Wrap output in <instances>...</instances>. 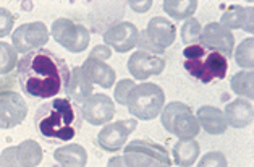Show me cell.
Masks as SVG:
<instances>
[{
    "label": "cell",
    "instance_id": "d4e9b609",
    "mask_svg": "<svg viewBox=\"0 0 254 167\" xmlns=\"http://www.w3.org/2000/svg\"><path fill=\"white\" fill-rule=\"evenodd\" d=\"M230 88L235 94L246 97L248 101H253L254 97V73L253 70H243L235 73L230 80Z\"/></svg>",
    "mask_w": 254,
    "mask_h": 167
},
{
    "label": "cell",
    "instance_id": "277c9868",
    "mask_svg": "<svg viewBox=\"0 0 254 167\" xmlns=\"http://www.w3.org/2000/svg\"><path fill=\"white\" fill-rule=\"evenodd\" d=\"M165 104V94L160 86L154 83L136 84L127 99L128 112L136 120H154L160 115Z\"/></svg>",
    "mask_w": 254,
    "mask_h": 167
},
{
    "label": "cell",
    "instance_id": "e0dca14e",
    "mask_svg": "<svg viewBox=\"0 0 254 167\" xmlns=\"http://www.w3.org/2000/svg\"><path fill=\"white\" fill-rule=\"evenodd\" d=\"M224 117L227 125L233 128H246L250 127L254 120V109L251 101L243 97L233 99L225 106Z\"/></svg>",
    "mask_w": 254,
    "mask_h": 167
},
{
    "label": "cell",
    "instance_id": "5bb4252c",
    "mask_svg": "<svg viewBox=\"0 0 254 167\" xmlns=\"http://www.w3.org/2000/svg\"><path fill=\"white\" fill-rule=\"evenodd\" d=\"M165 69V60L159 55H152L147 52L136 51L131 54V57L128 59V72L131 73V77L139 82L160 75Z\"/></svg>",
    "mask_w": 254,
    "mask_h": 167
},
{
    "label": "cell",
    "instance_id": "f546056e",
    "mask_svg": "<svg viewBox=\"0 0 254 167\" xmlns=\"http://www.w3.org/2000/svg\"><path fill=\"white\" fill-rule=\"evenodd\" d=\"M134 82L133 80H120L119 83H117L115 89H114V96H115V101L120 104V106H127V99L129 96V92L134 88Z\"/></svg>",
    "mask_w": 254,
    "mask_h": 167
},
{
    "label": "cell",
    "instance_id": "2e32d148",
    "mask_svg": "<svg viewBox=\"0 0 254 167\" xmlns=\"http://www.w3.org/2000/svg\"><path fill=\"white\" fill-rule=\"evenodd\" d=\"M81 72L84 73V77L89 80L91 83L99 84L101 88H112L115 84L117 73L109 64H105L104 60H97L88 57L81 65Z\"/></svg>",
    "mask_w": 254,
    "mask_h": 167
},
{
    "label": "cell",
    "instance_id": "e575fe53",
    "mask_svg": "<svg viewBox=\"0 0 254 167\" xmlns=\"http://www.w3.org/2000/svg\"><path fill=\"white\" fill-rule=\"evenodd\" d=\"M128 7H131V10H134L136 13H146V11H149V8L152 7V2L151 0H129L128 2Z\"/></svg>",
    "mask_w": 254,
    "mask_h": 167
},
{
    "label": "cell",
    "instance_id": "8992f818",
    "mask_svg": "<svg viewBox=\"0 0 254 167\" xmlns=\"http://www.w3.org/2000/svg\"><path fill=\"white\" fill-rule=\"evenodd\" d=\"M123 158L131 167H172L169 151L151 140L129 141L123 150Z\"/></svg>",
    "mask_w": 254,
    "mask_h": 167
},
{
    "label": "cell",
    "instance_id": "f1b7e54d",
    "mask_svg": "<svg viewBox=\"0 0 254 167\" xmlns=\"http://www.w3.org/2000/svg\"><path fill=\"white\" fill-rule=\"evenodd\" d=\"M196 167H228V163L225 154L220 151H210L204 154Z\"/></svg>",
    "mask_w": 254,
    "mask_h": 167
},
{
    "label": "cell",
    "instance_id": "9c48e42d",
    "mask_svg": "<svg viewBox=\"0 0 254 167\" xmlns=\"http://www.w3.org/2000/svg\"><path fill=\"white\" fill-rule=\"evenodd\" d=\"M136 127H138L136 119L107 123L97 135V146L105 153H117L125 146L128 137L134 132Z\"/></svg>",
    "mask_w": 254,
    "mask_h": 167
},
{
    "label": "cell",
    "instance_id": "5b68a950",
    "mask_svg": "<svg viewBox=\"0 0 254 167\" xmlns=\"http://www.w3.org/2000/svg\"><path fill=\"white\" fill-rule=\"evenodd\" d=\"M162 127L173 137L180 140H194L201 128L196 120L194 112L183 102H169L160 112Z\"/></svg>",
    "mask_w": 254,
    "mask_h": 167
},
{
    "label": "cell",
    "instance_id": "83f0119b",
    "mask_svg": "<svg viewBox=\"0 0 254 167\" xmlns=\"http://www.w3.org/2000/svg\"><path fill=\"white\" fill-rule=\"evenodd\" d=\"M201 23L196 20V18H190L183 23L182 26V42L183 44L188 46H193L199 41V36H201Z\"/></svg>",
    "mask_w": 254,
    "mask_h": 167
},
{
    "label": "cell",
    "instance_id": "4316f807",
    "mask_svg": "<svg viewBox=\"0 0 254 167\" xmlns=\"http://www.w3.org/2000/svg\"><path fill=\"white\" fill-rule=\"evenodd\" d=\"M18 52L8 42L0 41V75H8L18 67Z\"/></svg>",
    "mask_w": 254,
    "mask_h": 167
},
{
    "label": "cell",
    "instance_id": "ba28073f",
    "mask_svg": "<svg viewBox=\"0 0 254 167\" xmlns=\"http://www.w3.org/2000/svg\"><path fill=\"white\" fill-rule=\"evenodd\" d=\"M49 41V29L42 21H33L20 24L11 34V46L18 52L26 55L39 51Z\"/></svg>",
    "mask_w": 254,
    "mask_h": 167
},
{
    "label": "cell",
    "instance_id": "d6986e66",
    "mask_svg": "<svg viewBox=\"0 0 254 167\" xmlns=\"http://www.w3.org/2000/svg\"><path fill=\"white\" fill-rule=\"evenodd\" d=\"M64 91L66 92V97L75 102H84L86 99L92 96V83L84 77L81 67H75L70 72Z\"/></svg>",
    "mask_w": 254,
    "mask_h": 167
},
{
    "label": "cell",
    "instance_id": "4fadbf2b",
    "mask_svg": "<svg viewBox=\"0 0 254 167\" xmlns=\"http://www.w3.org/2000/svg\"><path fill=\"white\" fill-rule=\"evenodd\" d=\"M139 31L131 21H119L104 33V46L112 47L120 54H127L136 46Z\"/></svg>",
    "mask_w": 254,
    "mask_h": 167
},
{
    "label": "cell",
    "instance_id": "8fae6325",
    "mask_svg": "<svg viewBox=\"0 0 254 167\" xmlns=\"http://www.w3.org/2000/svg\"><path fill=\"white\" fill-rule=\"evenodd\" d=\"M28 115V104L15 91L0 92V130H10L24 122Z\"/></svg>",
    "mask_w": 254,
    "mask_h": 167
},
{
    "label": "cell",
    "instance_id": "d6a6232c",
    "mask_svg": "<svg viewBox=\"0 0 254 167\" xmlns=\"http://www.w3.org/2000/svg\"><path fill=\"white\" fill-rule=\"evenodd\" d=\"M136 46H138V49H139L141 52H147V54H152V55H160V54H164V51H160V49H157V47L154 46L152 42L149 41V38L146 36V31H144V29L139 31L138 41H136Z\"/></svg>",
    "mask_w": 254,
    "mask_h": 167
},
{
    "label": "cell",
    "instance_id": "30bf717a",
    "mask_svg": "<svg viewBox=\"0 0 254 167\" xmlns=\"http://www.w3.org/2000/svg\"><path fill=\"white\" fill-rule=\"evenodd\" d=\"M199 42L207 51L219 52L228 60L233 57L235 51V36L232 31L225 29L220 23L210 21L202 28Z\"/></svg>",
    "mask_w": 254,
    "mask_h": 167
},
{
    "label": "cell",
    "instance_id": "4dcf8cb0",
    "mask_svg": "<svg viewBox=\"0 0 254 167\" xmlns=\"http://www.w3.org/2000/svg\"><path fill=\"white\" fill-rule=\"evenodd\" d=\"M15 26V15L7 8H0V38H7Z\"/></svg>",
    "mask_w": 254,
    "mask_h": 167
},
{
    "label": "cell",
    "instance_id": "7402d4cb",
    "mask_svg": "<svg viewBox=\"0 0 254 167\" xmlns=\"http://www.w3.org/2000/svg\"><path fill=\"white\" fill-rule=\"evenodd\" d=\"M201 154V146L196 140H180L172 148L173 163L178 167H191Z\"/></svg>",
    "mask_w": 254,
    "mask_h": 167
},
{
    "label": "cell",
    "instance_id": "52a82bcc",
    "mask_svg": "<svg viewBox=\"0 0 254 167\" xmlns=\"http://www.w3.org/2000/svg\"><path fill=\"white\" fill-rule=\"evenodd\" d=\"M51 33L59 44L71 54H81L89 46L91 33L84 24L75 23L68 18H59L52 24Z\"/></svg>",
    "mask_w": 254,
    "mask_h": 167
},
{
    "label": "cell",
    "instance_id": "1f68e13d",
    "mask_svg": "<svg viewBox=\"0 0 254 167\" xmlns=\"http://www.w3.org/2000/svg\"><path fill=\"white\" fill-rule=\"evenodd\" d=\"M0 167H21L16 156V146H8L0 153Z\"/></svg>",
    "mask_w": 254,
    "mask_h": 167
},
{
    "label": "cell",
    "instance_id": "44dd1931",
    "mask_svg": "<svg viewBox=\"0 0 254 167\" xmlns=\"http://www.w3.org/2000/svg\"><path fill=\"white\" fill-rule=\"evenodd\" d=\"M54 159L60 167H84L88 163V153L76 143L65 145L54 151Z\"/></svg>",
    "mask_w": 254,
    "mask_h": 167
},
{
    "label": "cell",
    "instance_id": "ffe728a7",
    "mask_svg": "<svg viewBox=\"0 0 254 167\" xmlns=\"http://www.w3.org/2000/svg\"><path fill=\"white\" fill-rule=\"evenodd\" d=\"M253 8H245V7H230L224 15H222L220 24L225 29L232 31V29H243L246 33L253 34L254 33V21H253Z\"/></svg>",
    "mask_w": 254,
    "mask_h": 167
},
{
    "label": "cell",
    "instance_id": "3957f363",
    "mask_svg": "<svg viewBox=\"0 0 254 167\" xmlns=\"http://www.w3.org/2000/svg\"><path fill=\"white\" fill-rule=\"evenodd\" d=\"M183 67L197 82L212 83L214 80L225 78L228 60L219 52L207 51L201 44H193L183 51Z\"/></svg>",
    "mask_w": 254,
    "mask_h": 167
},
{
    "label": "cell",
    "instance_id": "cb8c5ba5",
    "mask_svg": "<svg viewBox=\"0 0 254 167\" xmlns=\"http://www.w3.org/2000/svg\"><path fill=\"white\" fill-rule=\"evenodd\" d=\"M16 156L21 167H38L42 161L41 145L34 140H24L16 146Z\"/></svg>",
    "mask_w": 254,
    "mask_h": 167
},
{
    "label": "cell",
    "instance_id": "ac0fdd59",
    "mask_svg": "<svg viewBox=\"0 0 254 167\" xmlns=\"http://www.w3.org/2000/svg\"><path fill=\"white\" fill-rule=\"evenodd\" d=\"M196 120L199 123V128L209 135H224L228 127L224 112L214 106H202L197 109Z\"/></svg>",
    "mask_w": 254,
    "mask_h": 167
},
{
    "label": "cell",
    "instance_id": "7c38bea8",
    "mask_svg": "<svg viewBox=\"0 0 254 167\" xmlns=\"http://www.w3.org/2000/svg\"><path fill=\"white\" fill-rule=\"evenodd\" d=\"M81 115L83 120L94 127L107 125L115 115V102L107 94L96 92L81 102Z\"/></svg>",
    "mask_w": 254,
    "mask_h": 167
},
{
    "label": "cell",
    "instance_id": "603a6c76",
    "mask_svg": "<svg viewBox=\"0 0 254 167\" xmlns=\"http://www.w3.org/2000/svg\"><path fill=\"white\" fill-rule=\"evenodd\" d=\"M197 0H167L164 2V11L177 21L190 20L197 10Z\"/></svg>",
    "mask_w": 254,
    "mask_h": 167
},
{
    "label": "cell",
    "instance_id": "484cf974",
    "mask_svg": "<svg viewBox=\"0 0 254 167\" xmlns=\"http://www.w3.org/2000/svg\"><path fill=\"white\" fill-rule=\"evenodd\" d=\"M254 39L246 38L245 41L240 42V46L235 49V62L245 70H253L254 67Z\"/></svg>",
    "mask_w": 254,
    "mask_h": 167
},
{
    "label": "cell",
    "instance_id": "6da1fadb",
    "mask_svg": "<svg viewBox=\"0 0 254 167\" xmlns=\"http://www.w3.org/2000/svg\"><path fill=\"white\" fill-rule=\"evenodd\" d=\"M70 77L66 62L49 49L29 52L18 62V82L31 99H51L65 89Z\"/></svg>",
    "mask_w": 254,
    "mask_h": 167
},
{
    "label": "cell",
    "instance_id": "836d02e7",
    "mask_svg": "<svg viewBox=\"0 0 254 167\" xmlns=\"http://www.w3.org/2000/svg\"><path fill=\"white\" fill-rule=\"evenodd\" d=\"M110 55H112V51H110V47H107V46H96L94 49L91 51V54H89V57H92V59H97V60H107V59H110Z\"/></svg>",
    "mask_w": 254,
    "mask_h": 167
},
{
    "label": "cell",
    "instance_id": "9a60e30c",
    "mask_svg": "<svg viewBox=\"0 0 254 167\" xmlns=\"http://www.w3.org/2000/svg\"><path fill=\"white\" fill-rule=\"evenodd\" d=\"M146 36L149 41L160 51L165 52L167 47H170L177 38V28L170 20L164 16H156L147 23L146 26Z\"/></svg>",
    "mask_w": 254,
    "mask_h": 167
},
{
    "label": "cell",
    "instance_id": "d590c367",
    "mask_svg": "<svg viewBox=\"0 0 254 167\" xmlns=\"http://www.w3.org/2000/svg\"><path fill=\"white\" fill-rule=\"evenodd\" d=\"M107 167H131V166L127 163V159L123 156H114L109 159Z\"/></svg>",
    "mask_w": 254,
    "mask_h": 167
},
{
    "label": "cell",
    "instance_id": "7a4b0ae2",
    "mask_svg": "<svg viewBox=\"0 0 254 167\" xmlns=\"http://www.w3.org/2000/svg\"><path fill=\"white\" fill-rule=\"evenodd\" d=\"M34 127L49 143L71 141L83 127V115L70 99L55 97L38 107Z\"/></svg>",
    "mask_w": 254,
    "mask_h": 167
}]
</instances>
